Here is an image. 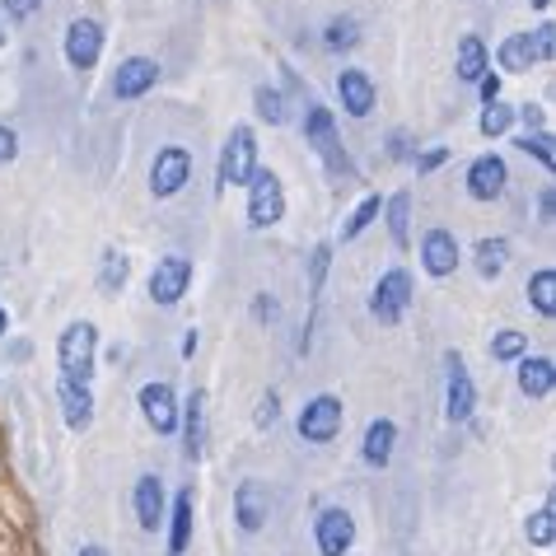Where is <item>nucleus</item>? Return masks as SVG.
<instances>
[{"label": "nucleus", "mask_w": 556, "mask_h": 556, "mask_svg": "<svg viewBox=\"0 0 556 556\" xmlns=\"http://www.w3.org/2000/svg\"><path fill=\"white\" fill-rule=\"evenodd\" d=\"M491 355H496V361H523V355H529V337L505 328V332L491 337Z\"/></svg>", "instance_id": "obj_35"}, {"label": "nucleus", "mask_w": 556, "mask_h": 556, "mask_svg": "<svg viewBox=\"0 0 556 556\" xmlns=\"http://www.w3.org/2000/svg\"><path fill=\"white\" fill-rule=\"evenodd\" d=\"M0 10H5L10 20H24V14L34 10V0H0Z\"/></svg>", "instance_id": "obj_45"}, {"label": "nucleus", "mask_w": 556, "mask_h": 556, "mask_svg": "<svg viewBox=\"0 0 556 556\" xmlns=\"http://www.w3.org/2000/svg\"><path fill=\"white\" fill-rule=\"evenodd\" d=\"M450 160V150L444 146H435V150H426V154H416V168H421V174H435V168Z\"/></svg>", "instance_id": "obj_41"}, {"label": "nucleus", "mask_w": 556, "mask_h": 556, "mask_svg": "<svg viewBox=\"0 0 556 556\" xmlns=\"http://www.w3.org/2000/svg\"><path fill=\"white\" fill-rule=\"evenodd\" d=\"M477 89H482V103H496L501 99V75H482V80H477Z\"/></svg>", "instance_id": "obj_43"}, {"label": "nucleus", "mask_w": 556, "mask_h": 556, "mask_svg": "<svg viewBox=\"0 0 556 556\" xmlns=\"http://www.w3.org/2000/svg\"><path fill=\"white\" fill-rule=\"evenodd\" d=\"M94 355H99V328H94V323H71V328L61 332V342H56L61 379H66V383H85V389H89Z\"/></svg>", "instance_id": "obj_1"}, {"label": "nucleus", "mask_w": 556, "mask_h": 556, "mask_svg": "<svg viewBox=\"0 0 556 556\" xmlns=\"http://www.w3.org/2000/svg\"><path fill=\"white\" fill-rule=\"evenodd\" d=\"M529 304H533L543 318L556 314V271H552V267H538V271L529 276Z\"/></svg>", "instance_id": "obj_28"}, {"label": "nucleus", "mask_w": 556, "mask_h": 556, "mask_svg": "<svg viewBox=\"0 0 556 556\" xmlns=\"http://www.w3.org/2000/svg\"><path fill=\"white\" fill-rule=\"evenodd\" d=\"M519 150H523V154H533V160L543 164V168H552V164H556V150H552V136H547V131H529V136H519Z\"/></svg>", "instance_id": "obj_36"}, {"label": "nucleus", "mask_w": 556, "mask_h": 556, "mask_svg": "<svg viewBox=\"0 0 556 556\" xmlns=\"http://www.w3.org/2000/svg\"><path fill=\"white\" fill-rule=\"evenodd\" d=\"M533 42H538V61H552L556 56V28L552 24L533 28Z\"/></svg>", "instance_id": "obj_39"}, {"label": "nucleus", "mask_w": 556, "mask_h": 556, "mask_svg": "<svg viewBox=\"0 0 556 556\" xmlns=\"http://www.w3.org/2000/svg\"><path fill=\"white\" fill-rule=\"evenodd\" d=\"M337 430H342V397H332V393L308 397L300 412V440L328 444V440H337Z\"/></svg>", "instance_id": "obj_9"}, {"label": "nucleus", "mask_w": 556, "mask_h": 556, "mask_svg": "<svg viewBox=\"0 0 556 556\" xmlns=\"http://www.w3.org/2000/svg\"><path fill=\"white\" fill-rule=\"evenodd\" d=\"M509 127H515V108H505L501 99L482 108V117H477V131L482 136H505Z\"/></svg>", "instance_id": "obj_34"}, {"label": "nucleus", "mask_w": 556, "mask_h": 556, "mask_svg": "<svg viewBox=\"0 0 556 556\" xmlns=\"http://www.w3.org/2000/svg\"><path fill=\"white\" fill-rule=\"evenodd\" d=\"M136 519H141L146 533H160L164 523V482L160 477H136Z\"/></svg>", "instance_id": "obj_20"}, {"label": "nucleus", "mask_w": 556, "mask_h": 556, "mask_svg": "<svg viewBox=\"0 0 556 556\" xmlns=\"http://www.w3.org/2000/svg\"><path fill=\"white\" fill-rule=\"evenodd\" d=\"M361 42V24L351 20V14H337V20L323 28V48L328 52H346V48H355Z\"/></svg>", "instance_id": "obj_31"}, {"label": "nucleus", "mask_w": 556, "mask_h": 556, "mask_svg": "<svg viewBox=\"0 0 556 556\" xmlns=\"http://www.w3.org/2000/svg\"><path fill=\"white\" fill-rule=\"evenodd\" d=\"M393 444H397V426L389 421V416H379V421H369L365 430V444H361V454L369 468H389V458H393Z\"/></svg>", "instance_id": "obj_22"}, {"label": "nucleus", "mask_w": 556, "mask_h": 556, "mask_svg": "<svg viewBox=\"0 0 556 556\" xmlns=\"http://www.w3.org/2000/svg\"><path fill=\"white\" fill-rule=\"evenodd\" d=\"M136 403H141V416H146L150 430H160V435H174V430H178V393L168 389L164 379L160 383H146Z\"/></svg>", "instance_id": "obj_11"}, {"label": "nucleus", "mask_w": 556, "mask_h": 556, "mask_svg": "<svg viewBox=\"0 0 556 556\" xmlns=\"http://www.w3.org/2000/svg\"><path fill=\"white\" fill-rule=\"evenodd\" d=\"M80 556H108V547H94V543H89V547H80Z\"/></svg>", "instance_id": "obj_48"}, {"label": "nucleus", "mask_w": 556, "mask_h": 556, "mask_svg": "<svg viewBox=\"0 0 556 556\" xmlns=\"http://www.w3.org/2000/svg\"><path fill=\"white\" fill-rule=\"evenodd\" d=\"M235 519L243 533H257L262 523L271 519V491L257 482V477H249V482H239L235 491Z\"/></svg>", "instance_id": "obj_13"}, {"label": "nucleus", "mask_w": 556, "mask_h": 556, "mask_svg": "<svg viewBox=\"0 0 556 556\" xmlns=\"http://www.w3.org/2000/svg\"><path fill=\"white\" fill-rule=\"evenodd\" d=\"M188 286H192V257L168 253V257L154 262V271H150V300L154 304L174 308L182 295H188Z\"/></svg>", "instance_id": "obj_7"}, {"label": "nucleus", "mask_w": 556, "mask_h": 556, "mask_svg": "<svg viewBox=\"0 0 556 556\" xmlns=\"http://www.w3.org/2000/svg\"><path fill=\"white\" fill-rule=\"evenodd\" d=\"M253 103H257V117L262 122H271V127H286V94H281V89H271V85H262L257 89V94H253Z\"/></svg>", "instance_id": "obj_33"}, {"label": "nucleus", "mask_w": 556, "mask_h": 556, "mask_svg": "<svg viewBox=\"0 0 556 556\" xmlns=\"http://www.w3.org/2000/svg\"><path fill=\"white\" fill-rule=\"evenodd\" d=\"M328 262H332V249H328V243H318L314 257H308V295H318V290H323V276H328Z\"/></svg>", "instance_id": "obj_37"}, {"label": "nucleus", "mask_w": 556, "mask_h": 556, "mask_svg": "<svg viewBox=\"0 0 556 556\" xmlns=\"http://www.w3.org/2000/svg\"><path fill=\"white\" fill-rule=\"evenodd\" d=\"M538 220L552 229V220H556V188H543V192H538Z\"/></svg>", "instance_id": "obj_40"}, {"label": "nucleus", "mask_w": 556, "mask_h": 556, "mask_svg": "<svg viewBox=\"0 0 556 556\" xmlns=\"http://www.w3.org/2000/svg\"><path fill=\"white\" fill-rule=\"evenodd\" d=\"M379 211H383V197H365V202L342 220V239H361L365 229L375 225V215H379Z\"/></svg>", "instance_id": "obj_32"}, {"label": "nucleus", "mask_w": 556, "mask_h": 556, "mask_svg": "<svg viewBox=\"0 0 556 556\" xmlns=\"http://www.w3.org/2000/svg\"><path fill=\"white\" fill-rule=\"evenodd\" d=\"M253 174H257V136H253V127H235L220 146L215 178H220V188H249Z\"/></svg>", "instance_id": "obj_3"}, {"label": "nucleus", "mask_w": 556, "mask_h": 556, "mask_svg": "<svg viewBox=\"0 0 556 556\" xmlns=\"http://www.w3.org/2000/svg\"><path fill=\"white\" fill-rule=\"evenodd\" d=\"M192 182V154L182 146H164L150 164V192L154 197H178Z\"/></svg>", "instance_id": "obj_8"}, {"label": "nucleus", "mask_w": 556, "mask_h": 556, "mask_svg": "<svg viewBox=\"0 0 556 556\" xmlns=\"http://www.w3.org/2000/svg\"><path fill=\"white\" fill-rule=\"evenodd\" d=\"M407 308H412V271H403V267L383 271L375 281V295H369V314H375L383 328H393Z\"/></svg>", "instance_id": "obj_4"}, {"label": "nucleus", "mask_w": 556, "mask_h": 556, "mask_svg": "<svg viewBox=\"0 0 556 556\" xmlns=\"http://www.w3.org/2000/svg\"><path fill=\"white\" fill-rule=\"evenodd\" d=\"M253 314H257L262 323H267V318H276V300H267V295H257V300H253Z\"/></svg>", "instance_id": "obj_46"}, {"label": "nucleus", "mask_w": 556, "mask_h": 556, "mask_svg": "<svg viewBox=\"0 0 556 556\" xmlns=\"http://www.w3.org/2000/svg\"><path fill=\"white\" fill-rule=\"evenodd\" d=\"M164 519H174L168 523V552L182 556L192 543V491H182V496L174 501V515H164Z\"/></svg>", "instance_id": "obj_24"}, {"label": "nucleus", "mask_w": 556, "mask_h": 556, "mask_svg": "<svg viewBox=\"0 0 556 556\" xmlns=\"http://www.w3.org/2000/svg\"><path fill=\"white\" fill-rule=\"evenodd\" d=\"M14 154H20V136H14L10 127H0V164H10Z\"/></svg>", "instance_id": "obj_42"}, {"label": "nucleus", "mask_w": 556, "mask_h": 556, "mask_svg": "<svg viewBox=\"0 0 556 556\" xmlns=\"http://www.w3.org/2000/svg\"><path fill=\"white\" fill-rule=\"evenodd\" d=\"M421 267L430 276L458 271V239L450 235V229H426V239H421Z\"/></svg>", "instance_id": "obj_16"}, {"label": "nucleus", "mask_w": 556, "mask_h": 556, "mask_svg": "<svg viewBox=\"0 0 556 556\" xmlns=\"http://www.w3.org/2000/svg\"><path fill=\"white\" fill-rule=\"evenodd\" d=\"M286 215V188L271 168H257L249 178V225L253 229H271Z\"/></svg>", "instance_id": "obj_5"}, {"label": "nucleus", "mask_w": 556, "mask_h": 556, "mask_svg": "<svg viewBox=\"0 0 556 556\" xmlns=\"http://www.w3.org/2000/svg\"><path fill=\"white\" fill-rule=\"evenodd\" d=\"M0 42H5V24H0Z\"/></svg>", "instance_id": "obj_51"}, {"label": "nucleus", "mask_w": 556, "mask_h": 556, "mask_svg": "<svg viewBox=\"0 0 556 556\" xmlns=\"http://www.w3.org/2000/svg\"><path fill=\"white\" fill-rule=\"evenodd\" d=\"M61 48H66L71 71H94L99 56H103V24L99 20H71Z\"/></svg>", "instance_id": "obj_10"}, {"label": "nucleus", "mask_w": 556, "mask_h": 556, "mask_svg": "<svg viewBox=\"0 0 556 556\" xmlns=\"http://www.w3.org/2000/svg\"><path fill=\"white\" fill-rule=\"evenodd\" d=\"M496 61H501V71H515V75L533 71V61H538V42H533V34H509L501 48H496Z\"/></svg>", "instance_id": "obj_23"}, {"label": "nucleus", "mask_w": 556, "mask_h": 556, "mask_svg": "<svg viewBox=\"0 0 556 556\" xmlns=\"http://www.w3.org/2000/svg\"><path fill=\"white\" fill-rule=\"evenodd\" d=\"M337 94H342V108L355 122H365L369 113H375V80H369L365 71H342L337 75Z\"/></svg>", "instance_id": "obj_17"}, {"label": "nucleus", "mask_w": 556, "mask_h": 556, "mask_svg": "<svg viewBox=\"0 0 556 556\" xmlns=\"http://www.w3.org/2000/svg\"><path fill=\"white\" fill-rule=\"evenodd\" d=\"M276 416H281V397H276V389L271 393H262V403H257V430H267V426H276Z\"/></svg>", "instance_id": "obj_38"}, {"label": "nucleus", "mask_w": 556, "mask_h": 556, "mask_svg": "<svg viewBox=\"0 0 556 556\" xmlns=\"http://www.w3.org/2000/svg\"><path fill=\"white\" fill-rule=\"evenodd\" d=\"M509 182V168L501 154H477V160L468 164V192L477 197V202H496V197L505 192Z\"/></svg>", "instance_id": "obj_15"}, {"label": "nucleus", "mask_w": 556, "mask_h": 556, "mask_svg": "<svg viewBox=\"0 0 556 556\" xmlns=\"http://www.w3.org/2000/svg\"><path fill=\"white\" fill-rule=\"evenodd\" d=\"M556 389V365L547 355H523L519 361V393L523 397H547Z\"/></svg>", "instance_id": "obj_21"}, {"label": "nucleus", "mask_w": 556, "mask_h": 556, "mask_svg": "<svg viewBox=\"0 0 556 556\" xmlns=\"http://www.w3.org/2000/svg\"><path fill=\"white\" fill-rule=\"evenodd\" d=\"M533 5H538V10H552V0H533Z\"/></svg>", "instance_id": "obj_50"}, {"label": "nucleus", "mask_w": 556, "mask_h": 556, "mask_svg": "<svg viewBox=\"0 0 556 556\" xmlns=\"http://www.w3.org/2000/svg\"><path fill=\"white\" fill-rule=\"evenodd\" d=\"M389 235H393L397 249H407L412 243V197L407 192L389 197Z\"/></svg>", "instance_id": "obj_30"}, {"label": "nucleus", "mask_w": 556, "mask_h": 556, "mask_svg": "<svg viewBox=\"0 0 556 556\" xmlns=\"http://www.w3.org/2000/svg\"><path fill=\"white\" fill-rule=\"evenodd\" d=\"M34 5H38V0H34Z\"/></svg>", "instance_id": "obj_52"}, {"label": "nucleus", "mask_w": 556, "mask_h": 556, "mask_svg": "<svg viewBox=\"0 0 556 556\" xmlns=\"http://www.w3.org/2000/svg\"><path fill=\"white\" fill-rule=\"evenodd\" d=\"M56 397H61V416H66L71 430H89L94 426V393L85 389V383H56Z\"/></svg>", "instance_id": "obj_19"}, {"label": "nucleus", "mask_w": 556, "mask_h": 556, "mask_svg": "<svg viewBox=\"0 0 556 556\" xmlns=\"http://www.w3.org/2000/svg\"><path fill=\"white\" fill-rule=\"evenodd\" d=\"M154 85H160V61H150V56H127L117 66V75H113V94L117 99H141V94H150Z\"/></svg>", "instance_id": "obj_14"}, {"label": "nucleus", "mask_w": 556, "mask_h": 556, "mask_svg": "<svg viewBox=\"0 0 556 556\" xmlns=\"http://www.w3.org/2000/svg\"><path fill=\"white\" fill-rule=\"evenodd\" d=\"M304 136H308V146L318 150V160L328 164L332 178H351L355 174V164L346 160L342 141H337V122H332V113L318 99H308V108H304Z\"/></svg>", "instance_id": "obj_2"}, {"label": "nucleus", "mask_w": 556, "mask_h": 556, "mask_svg": "<svg viewBox=\"0 0 556 556\" xmlns=\"http://www.w3.org/2000/svg\"><path fill=\"white\" fill-rule=\"evenodd\" d=\"M486 75V42L477 38V34H468L458 42V80H468V85H477Z\"/></svg>", "instance_id": "obj_26"}, {"label": "nucleus", "mask_w": 556, "mask_h": 556, "mask_svg": "<svg viewBox=\"0 0 556 556\" xmlns=\"http://www.w3.org/2000/svg\"><path fill=\"white\" fill-rule=\"evenodd\" d=\"M523 538H529L533 547H552L556 543V509H552V501H543L529 515V523H523Z\"/></svg>", "instance_id": "obj_29"}, {"label": "nucleus", "mask_w": 556, "mask_h": 556, "mask_svg": "<svg viewBox=\"0 0 556 556\" xmlns=\"http://www.w3.org/2000/svg\"><path fill=\"white\" fill-rule=\"evenodd\" d=\"M515 117H523V122H529V131H543V108L523 103V108H515Z\"/></svg>", "instance_id": "obj_44"}, {"label": "nucleus", "mask_w": 556, "mask_h": 556, "mask_svg": "<svg viewBox=\"0 0 556 556\" xmlns=\"http://www.w3.org/2000/svg\"><path fill=\"white\" fill-rule=\"evenodd\" d=\"M477 412V389H472V375L463 365V355L450 351L444 355V416L450 421H472Z\"/></svg>", "instance_id": "obj_6"}, {"label": "nucleus", "mask_w": 556, "mask_h": 556, "mask_svg": "<svg viewBox=\"0 0 556 556\" xmlns=\"http://www.w3.org/2000/svg\"><path fill=\"white\" fill-rule=\"evenodd\" d=\"M178 421H182V444H188V458H202L206 454V393L197 389L188 403L178 407Z\"/></svg>", "instance_id": "obj_18"}, {"label": "nucleus", "mask_w": 556, "mask_h": 556, "mask_svg": "<svg viewBox=\"0 0 556 556\" xmlns=\"http://www.w3.org/2000/svg\"><path fill=\"white\" fill-rule=\"evenodd\" d=\"M10 332V314H5V308H0V337H5Z\"/></svg>", "instance_id": "obj_49"}, {"label": "nucleus", "mask_w": 556, "mask_h": 556, "mask_svg": "<svg viewBox=\"0 0 556 556\" xmlns=\"http://www.w3.org/2000/svg\"><path fill=\"white\" fill-rule=\"evenodd\" d=\"M314 538H318V552L323 556H351V543H355V519L346 515V509L328 505L314 523Z\"/></svg>", "instance_id": "obj_12"}, {"label": "nucleus", "mask_w": 556, "mask_h": 556, "mask_svg": "<svg viewBox=\"0 0 556 556\" xmlns=\"http://www.w3.org/2000/svg\"><path fill=\"white\" fill-rule=\"evenodd\" d=\"M389 141H393V160H407V154H412V150H407V136H403V131H393Z\"/></svg>", "instance_id": "obj_47"}, {"label": "nucleus", "mask_w": 556, "mask_h": 556, "mask_svg": "<svg viewBox=\"0 0 556 556\" xmlns=\"http://www.w3.org/2000/svg\"><path fill=\"white\" fill-rule=\"evenodd\" d=\"M472 262H477V271H482V281H496V276L505 271V262H509V243L505 239H482L472 249Z\"/></svg>", "instance_id": "obj_27"}, {"label": "nucleus", "mask_w": 556, "mask_h": 556, "mask_svg": "<svg viewBox=\"0 0 556 556\" xmlns=\"http://www.w3.org/2000/svg\"><path fill=\"white\" fill-rule=\"evenodd\" d=\"M127 276H131V262H127V253L103 249V257H99V290H103V295H122V286H127Z\"/></svg>", "instance_id": "obj_25"}]
</instances>
